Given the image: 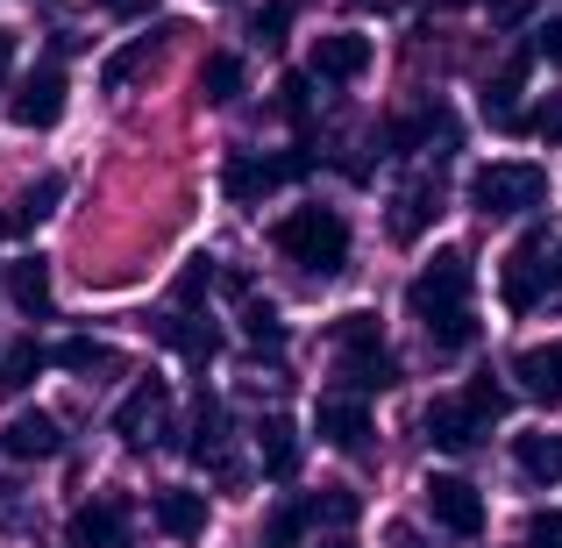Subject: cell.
I'll use <instances>...</instances> for the list:
<instances>
[{
    "label": "cell",
    "mask_w": 562,
    "mask_h": 548,
    "mask_svg": "<svg viewBox=\"0 0 562 548\" xmlns=\"http://www.w3.org/2000/svg\"><path fill=\"white\" fill-rule=\"evenodd\" d=\"M321 548H357V541H349V535H335V541H321Z\"/></svg>",
    "instance_id": "42"
},
{
    "label": "cell",
    "mask_w": 562,
    "mask_h": 548,
    "mask_svg": "<svg viewBox=\"0 0 562 548\" xmlns=\"http://www.w3.org/2000/svg\"><path fill=\"white\" fill-rule=\"evenodd\" d=\"M50 364L36 343H8V357H0V392H22V384H36V370Z\"/></svg>",
    "instance_id": "26"
},
{
    "label": "cell",
    "mask_w": 562,
    "mask_h": 548,
    "mask_svg": "<svg viewBox=\"0 0 562 548\" xmlns=\"http://www.w3.org/2000/svg\"><path fill=\"white\" fill-rule=\"evenodd\" d=\"M306 100H314V79L285 71V79H278V108H285V114H306Z\"/></svg>",
    "instance_id": "35"
},
{
    "label": "cell",
    "mask_w": 562,
    "mask_h": 548,
    "mask_svg": "<svg viewBox=\"0 0 562 548\" xmlns=\"http://www.w3.org/2000/svg\"><path fill=\"white\" fill-rule=\"evenodd\" d=\"M306 513L328 527H349L357 521V492H342V484H328V492H306Z\"/></svg>",
    "instance_id": "30"
},
{
    "label": "cell",
    "mask_w": 562,
    "mask_h": 548,
    "mask_svg": "<svg viewBox=\"0 0 562 548\" xmlns=\"http://www.w3.org/2000/svg\"><path fill=\"white\" fill-rule=\"evenodd\" d=\"M498 300H506L513 314H535V306L549 300V228H535L527 243H513L506 257H498Z\"/></svg>",
    "instance_id": "4"
},
{
    "label": "cell",
    "mask_w": 562,
    "mask_h": 548,
    "mask_svg": "<svg viewBox=\"0 0 562 548\" xmlns=\"http://www.w3.org/2000/svg\"><path fill=\"white\" fill-rule=\"evenodd\" d=\"M527 8H535V0H492V14H498L506 29H513V22H527Z\"/></svg>",
    "instance_id": "39"
},
{
    "label": "cell",
    "mask_w": 562,
    "mask_h": 548,
    "mask_svg": "<svg viewBox=\"0 0 562 548\" xmlns=\"http://www.w3.org/2000/svg\"><path fill=\"white\" fill-rule=\"evenodd\" d=\"M413 314L427 321L435 349H470L477 343V314H470V257L463 249H435V257L413 271Z\"/></svg>",
    "instance_id": "1"
},
{
    "label": "cell",
    "mask_w": 562,
    "mask_h": 548,
    "mask_svg": "<svg viewBox=\"0 0 562 548\" xmlns=\"http://www.w3.org/2000/svg\"><path fill=\"white\" fill-rule=\"evenodd\" d=\"M157 8H165V0H100V14H114V22H150Z\"/></svg>",
    "instance_id": "37"
},
{
    "label": "cell",
    "mask_w": 562,
    "mask_h": 548,
    "mask_svg": "<svg viewBox=\"0 0 562 548\" xmlns=\"http://www.w3.org/2000/svg\"><path fill=\"white\" fill-rule=\"evenodd\" d=\"M427 513H435V521L449 527L456 541H477V535H484V492H477L470 478H456V470L427 478Z\"/></svg>",
    "instance_id": "7"
},
{
    "label": "cell",
    "mask_w": 562,
    "mask_h": 548,
    "mask_svg": "<svg viewBox=\"0 0 562 548\" xmlns=\"http://www.w3.org/2000/svg\"><path fill=\"white\" fill-rule=\"evenodd\" d=\"M157 527H165L171 541L206 535V499L200 492H157Z\"/></svg>",
    "instance_id": "19"
},
{
    "label": "cell",
    "mask_w": 562,
    "mask_h": 548,
    "mask_svg": "<svg viewBox=\"0 0 562 548\" xmlns=\"http://www.w3.org/2000/svg\"><path fill=\"white\" fill-rule=\"evenodd\" d=\"M527 548H562V506H541L527 521Z\"/></svg>",
    "instance_id": "34"
},
{
    "label": "cell",
    "mask_w": 562,
    "mask_h": 548,
    "mask_svg": "<svg viewBox=\"0 0 562 548\" xmlns=\"http://www.w3.org/2000/svg\"><path fill=\"white\" fill-rule=\"evenodd\" d=\"M314 427H321V441H328V449H342V456H363V449H371V435H378V427H371V406H363L357 392H328L314 406Z\"/></svg>",
    "instance_id": "8"
},
{
    "label": "cell",
    "mask_w": 562,
    "mask_h": 548,
    "mask_svg": "<svg viewBox=\"0 0 562 548\" xmlns=\"http://www.w3.org/2000/svg\"><path fill=\"white\" fill-rule=\"evenodd\" d=\"M165 406H171V384H165V378H136V384H128V399L114 406V435L136 441V449H150V441H157V421H165Z\"/></svg>",
    "instance_id": "9"
},
{
    "label": "cell",
    "mask_w": 562,
    "mask_h": 548,
    "mask_svg": "<svg viewBox=\"0 0 562 548\" xmlns=\"http://www.w3.org/2000/svg\"><path fill=\"white\" fill-rule=\"evenodd\" d=\"M470 406H477L484 421L506 413V384H498V370H477V378H470Z\"/></svg>",
    "instance_id": "33"
},
{
    "label": "cell",
    "mask_w": 562,
    "mask_h": 548,
    "mask_svg": "<svg viewBox=\"0 0 562 548\" xmlns=\"http://www.w3.org/2000/svg\"><path fill=\"white\" fill-rule=\"evenodd\" d=\"M8 300L22 306L29 321H43V314H50V264H43V257L8 264Z\"/></svg>",
    "instance_id": "17"
},
{
    "label": "cell",
    "mask_w": 562,
    "mask_h": 548,
    "mask_svg": "<svg viewBox=\"0 0 562 548\" xmlns=\"http://www.w3.org/2000/svg\"><path fill=\"white\" fill-rule=\"evenodd\" d=\"M271 249L285 264H306V271H342L349 264V221L335 206H292V214L271 221Z\"/></svg>",
    "instance_id": "2"
},
{
    "label": "cell",
    "mask_w": 562,
    "mask_h": 548,
    "mask_svg": "<svg viewBox=\"0 0 562 548\" xmlns=\"http://www.w3.org/2000/svg\"><path fill=\"white\" fill-rule=\"evenodd\" d=\"M114 541H122V513L114 506H86L71 521V548H114Z\"/></svg>",
    "instance_id": "24"
},
{
    "label": "cell",
    "mask_w": 562,
    "mask_h": 548,
    "mask_svg": "<svg viewBox=\"0 0 562 548\" xmlns=\"http://www.w3.org/2000/svg\"><path fill=\"white\" fill-rule=\"evenodd\" d=\"M520 93H527V57H513V65L484 86V122L492 128H520Z\"/></svg>",
    "instance_id": "16"
},
{
    "label": "cell",
    "mask_w": 562,
    "mask_h": 548,
    "mask_svg": "<svg viewBox=\"0 0 562 548\" xmlns=\"http://www.w3.org/2000/svg\"><path fill=\"white\" fill-rule=\"evenodd\" d=\"M57 364H65V370H100V364H108V349H100V343H65V349H57Z\"/></svg>",
    "instance_id": "36"
},
{
    "label": "cell",
    "mask_w": 562,
    "mask_h": 548,
    "mask_svg": "<svg viewBox=\"0 0 562 548\" xmlns=\"http://www.w3.org/2000/svg\"><path fill=\"white\" fill-rule=\"evenodd\" d=\"M549 292H562V235L549 228Z\"/></svg>",
    "instance_id": "40"
},
{
    "label": "cell",
    "mask_w": 562,
    "mask_h": 548,
    "mask_svg": "<svg viewBox=\"0 0 562 548\" xmlns=\"http://www.w3.org/2000/svg\"><path fill=\"white\" fill-rule=\"evenodd\" d=\"M513 470L535 478V484H562V435H549V427L513 435Z\"/></svg>",
    "instance_id": "13"
},
{
    "label": "cell",
    "mask_w": 562,
    "mask_h": 548,
    "mask_svg": "<svg viewBox=\"0 0 562 548\" xmlns=\"http://www.w3.org/2000/svg\"><path fill=\"white\" fill-rule=\"evenodd\" d=\"M520 392L535 406H562V343H541L520 357Z\"/></svg>",
    "instance_id": "15"
},
{
    "label": "cell",
    "mask_w": 562,
    "mask_h": 548,
    "mask_svg": "<svg viewBox=\"0 0 562 548\" xmlns=\"http://www.w3.org/2000/svg\"><path fill=\"white\" fill-rule=\"evenodd\" d=\"M306 165H314V157H292V150H285V157H243V150H235L228 165H221V192H228L235 206H249V200H271V192L285 186L292 171H306Z\"/></svg>",
    "instance_id": "6"
},
{
    "label": "cell",
    "mask_w": 562,
    "mask_h": 548,
    "mask_svg": "<svg viewBox=\"0 0 562 548\" xmlns=\"http://www.w3.org/2000/svg\"><path fill=\"white\" fill-rule=\"evenodd\" d=\"M0 243H8V214H0Z\"/></svg>",
    "instance_id": "43"
},
{
    "label": "cell",
    "mask_w": 562,
    "mask_h": 548,
    "mask_svg": "<svg viewBox=\"0 0 562 548\" xmlns=\"http://www.w3.org/2000/svg\"><path fill=\"white\" fill-rule=\"evenodd\" d=\"M165 343H179L186 357H214V343H221V335H214V321H206V314H192V306H186V321H171V328H165Z\"/></svg>",
    "instance_id": "27"
},
{
    "label": "cell",
    "mask_w": 562,
    "mask_h": 548,
    "mask_svg": "<svg viewBox=\"0 0 562 548\" xmlns=\"http://www.w3.org/2000/svg\"><path fill=\"white\" fill-rule=\"evenodd\" d=\"M57 200H65V179H57V171H43V179L22 192V214H14V221H22V228H36V221H50Z\"/></svg>",
    "instance_id": "29"
},
{
    "label": "cell",
    "mask_w": 562,
    "mask_h": 548,
    "mask_svg": "<svg viewBox=\"0 0 562 548\" xmlns=\"http://www.w3.org/2000/svg\"><path fill=\"white\" fill-rule=\"evenodd\" d=\"M535 51L549 57V65H562V14H555V22H541V29H535Z\"/></svg>",
    "instance_id": "38"
},
{
    "label": "cell",
    "mask_w": 562,
    "mask_h": 548,
    "mask_svg": "<svg viewBox=\"0 0 562 548\" xmlns=\"http://www.w3.org/2000/svg\"><path fill=\"white\" fill-rule=\"evenodd\" d=\"M0 441H8V456H22V463H43V456H57V449H65V435H57V421H50V413H14Z\"/></svg>",
    "instance_id": "14"
},
{
    "label": "cell",
    "mask_w": 562,
    "mask_h": 548,
    "mask_svg": "<svg viewBox=\"0 0 562 548\" xmlns=\"http://www.w3.org/2000/svg\"><path fill=\"white\" fill-rule=\"evenodd\" d=\"M306 527H314L306 499H285V506H271V521H263V548H300Z\"/></svg>",
    "instance_id": "22"
},
{
    "label": "cell",
    "mask_w": 562,
    "mask_h": 548,
    "mask_svg": "<svg viewBox=\"0 0 562 548\" xmlns=\"http://www.w3.org/2000/svg\"><path fill=\"white\" fill-rule=\"evenodd\" d=\"M384 221H392V235H398V243H413V235H427V228L441 221V192H435V186H413V192H398V200H392V214H384Z\"/></svg>",
    "instance_id": "18"
},
{
    "label": "cell",
    "mask_w": 562,
    "mask_h": 548,
    "mask_svg": "<svg viewBox=\"0 0 562 548\" xmlns=\"http://www.w3.org/2000/svg\"><path fill=\"white\" fill-rule=\"evenodd\" d=\"M157 43H165V36H136L128 51H114L108 65H100V79H108V86H128V79H143V71H150V57H157Z\"/></svg>",
    "instance_id": "25"
},
{
    "label": "cell",
    "mask_w": 562,
    "mask_h": 548,
    "mask_svg": "<svg viewBox=\"0 0 562 548\" xmlns=\"http://www.w3.org/2000/svg\"><path fill=\"white\" fill-rule=\"evenodd\" d=\"M285 29H292V0H271V8H257V22H249V36H257L263 51H278V43H285Z\"/></svg>",
    "instance_id": "32"
},
{
    "label": "cell",
    "mask_w": 562,
    "mask_h": 548,
    "mask_svg": "<svg viewBox=\"0 0 562 548\" xmlns=\"http://www.w3.org/2000/svg\"><path fill=\"white\" fill-rule=\"evenodd\" d=\"M484 413L470 406V399H435V406H427V441H435L441 456H470L484 441Z\"/></svg>",
    "instance_id": "10"
},
{
    "label": "cell",
    "mask_w": 562,
    "mask_h": 548,
    "mask_svg": "<svg viewBox=\"0 0 562 548\" xmlns=\"http://www.w3.org/2000/svg\"><path fill=\"white\" fill-rule=\"evenodd\" d=\"M371 343H384V321L363 306V314H342L335 321V349H371Z\"/></svg>",
    "instance_id": "31"
},
{
    "label": "cell",
    "mask_w": 562,
    "mask_h": 548,
    "mask_svg": "<svg viewBox=\"0 0 562 548\" xmlns=\"http://www.w3.org/2000/svg\"><path fill=\"white\" fill-rule=\"evenodd\" d=\"M200 463H214V470H228V456H221V399H200L192 406V441H186Z\"/></svg>",
    "instance_id": "21"
},
{
    "label": "cell",
    "mask_w": 562,
    "mask_h": 548,
    "mask_svg": "<svg viewBox=\"0 0 562 548\" xmlns=\"http://www.w3.org/2000/svg\"><path fill=\"white\" fill-rule=\"evenodd\" d=\"M335 378H342V392H384V384H398V364L384 357V343L371 349H335Z\"/></svg>",
    "instance_id": "12"
},
{
    "label": "cell",
    "mask_w": 562,
    "mask_h": 548,
    "mask_svg": "<svg viewBox=\"0 0 562 548\" xmlns=\"http://www.w3.org/2000/svg\"><path fill=\"white\" fill-rule=\"evenodd\" d=\"M200 93H206V100H214V108H228V100H235V93H243V57H228V51H214V57H206V65H200Z\"/></svg>",
    "instance_id": "23"
},
{
    "label": "cell",
    "mask_w": 562,
    "mask_h": 548,
    "mask_svg": "<svg viewBox=\"0 0 562 548\" xmlns=\"http://www.w3.org/2000/svg\"><path fill=\"white\" fill-rule=\"evenodd\" d=\"M243 335H249V349H257V357H278V349H285V328H278V314L263 300L243 314Z\"/></svg>",
    "instance_id": "28"
},
{
    "label": "cell",
    "mask_w": 562,
    "mask_h": 548,
    "mask_svg": "<svg viewBox=\"0 0 562 548\" xmlns=\"http://www.w3.org/2000/svg\"><path fill=\"white\" fill-rule=\"evenodd\" d=\"M371 71V36H357V29H328V36H314V79L328 86H349Z\"/></svg>",
    "instance_id": "11"
},
{
    "label": "cell",
    "mask_w": 562,
    "mask_h": 548,
    "mask_svg": "<svg viewBox=\"0 0 562 548\" xmlns=\"http://www.w3.org/2000/svg\"><path fill=\"white\" fill-rule=\"evenodd\" d=\"M541 200H549V171L527 165V157H506V165H484L477 179H470V206L492 221H513V214H541Z\"/></svg>",
    "instance_id": "3"
},
{
    "label": "cell",
    "mask_w": 562,
    "mask_h": 548,
    "mask_svg": "<svg viewBox=\"0 0 562 548\" xmlns=\"http://www.w3.org/2000/svg\"><path fill=\"white\" fill-rule=\"evenodd\" d=\"M65 100H71L65 65H57V57H43V65L22 71V86L8 93V114H14L22 128H57V122H65Z\"/></svg>",
    "instance_id": "5"
},
{
    "label": "cell",
    "mask_w": 562,
    "mask_h": 548,
    "mask_svg": "<svg viewBox=\"0 0 562 548\" xmlns=\"http://www.w3.org/2000/svg\"><path fill=\"white\" fill-rule=\"evenodd\" d=\"M257 441H263V478H271V484L300 478V441H292V421H263Z\"/></svg>",
    "instance_id": "20"
},
{
    "label": "cell",
    "mask_w": 562,
    "mask_h": 548,
    "mask_svg": "<svg viewBox=\"0 0 562 548\" xmlns=\"http://www.w3.org/2000/svg\"><path fill=\"white\" fill-rule=\"evenodd\" d=\"M8 65H14V36H0V86H8Z\"/></svg>",
    "instance_id": "41"
}]
</instances>
